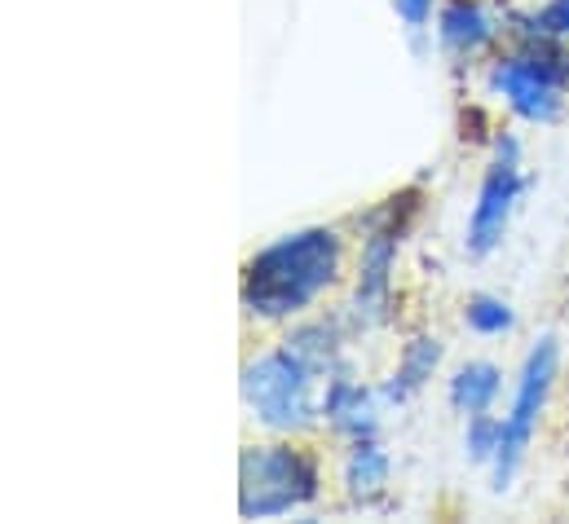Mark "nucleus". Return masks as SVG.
Listing matches in <instances>:
<instances>
[{
	"instance_id": "f257e3e1",
	"label": "nucleus",
	"mask_w": 569,
	"mask_h": 524,
	"mask_svg": "<svg viewBox=\"0 0 569 524\" xmlns=\"http://www.w3.org/2000/svg\"><path fill=\"white\" fill-rule=\"evenodd\" d=\"M345 273V239L331 225H305L257 248L243 278L239 304L252 322H300Z\"/></svg>"
},
{
	"instance_id": "f03ea898",
	"label": "nucleus",
	"mask_w": 569,
	"mask_h": 524,
	"mask_svg": "<svg viewBox=\"0 0 569 524\" xmlns=\"http://www.w3.org/2000/svg\"><path fill=\"white\" fill-rule=\"evenodd\" d=\"M517 49L499 53L486 71V93L521 124H557L569 93V44L548 31H512Z\"/></svg>"
},
{
	"instance_id": "7ed1b4c3",
	"label": "nucleus",
	"mask_w": 569,
	"mask_h": 524,
	"mask_svg": "<svg viewBox=\"0 0 569 524\" xmlns=\"http://www.w3.org/2000/svg\"><path fill=\"white\" fill-rule=\"evenodd\" d=\"M239 396L248 419L274 436H300L322 423V375L287 340L243 362Z\"/></svg>"
},
{
	"instance_id": "20e7f679",
	"label": "nucleus",
	"mask_w": 569,
	"mask_h": 524,
	"mask_svg": "<svg viewBox=\"0 0 569 524\" xmlns=\"http://www.w3.org/2000/svg\"><path fill=\"white\" fill-rule=\"evenodd\" d=\"M322 494L318 458L291 436L243 445L239 454V512L243 521H283L313 507Z\"/></svg>"
},
{
	"instance_id": "39448f33",
	"label": "nucleus",
	"mask_w": 569,
	"mask_h": 524,
	"mask_svg": "<svg viewBox=\"0 0 569 524\" xmlns=\"http://www.w3.org/2000/svg\"><path fill=\"white\" fill-rule=\"evenodd\" d=\"M411 221H416V194H393L362 221V248H358L353 300H349L353 331H380L393 318V273Z\"/></svg>"
},
{
	"instance_id": "423d86ee",
	"label": "nucleus",
	"mask_w": 569,
	"mask_h": 524,
	"mask_svg": "<svg viewBox=\"0 0 569 524\" xmlns=\"http://www.w3.org/2000/svg\"><path fill=\"white\" fill-rule=\"evenodd\" d=\"M557 375H561V349L552 335H543L526 362H521V375H517V389H512V401L503 410V441H499V454L490 463V485L503 494L512 490L535 436H539V423L548 414V401L557 393Z\"/></svg>"
},
{
	"instance_id": "0eeeda50",
	"label": "nucleus",
	"mask_w": 569,
	"mask_h": 524,
	"mask_svg": "<svg viewBox=\"0 0 569 524\" xmlns=\"http://www.w3.org/2000/svg\"><path fill=\"white\" fill-rule=\"evenodd\" d=\"M490 145H495V154L486 163V177L477 185V203H472L468 225H463V252L477 256V261H486L490 252H499V243L508 239V225L517 216L521 190H526L521 141L512 132H499Z\"/></svg>"
},
{
	"instance_id": "6e6552de",
	"label": "nucleus",
	"mask_w": 569,
	"mask_h": 524,
	"mask_svg": "<svg viewBox=\"0 0 569 524\" xmlns=\"http://www.w3.org/2000/svg\"><path fill=\"white\" fill-rule=\"evenodd\" d=\"M499 31H503V22L490 13L486 0H441L437 27H432L437 49L455 62H472V58L490 53Z\"/></svg>"
},
{
	"instance_id": "1a4fd4ad",
	"label": "nucleus",
	"mask_w": 569,
	"mask_h": 524,
	"mask_svg": "<svg viewBox=\"0 0 569 524\" xmlns=\"http://www.w3.org/2000/svg\"><path fill=\"white\" fill-rule=\"evenodd\" d=\"M380 405L385 396L367 389L349 366L336 371L322 384V423L327 432H336L340 441H358V436H380Z\"/></svg>"
},
{
	"instance_id": "9d476101",
	"label": "nucleus",
	"mask_w": 569,
	"mask_h": 524,
	"mask_svg": "<svg viewBox=\"0 0 569 524\" xmlns=\"http://www.w3.org/2000/svg\"><path fill=\"white\" fill-rule=\"evenodd\" d=\"M389 481H393V458H389V450L380 445V436L345 441L340 485H345V498H349L353 507H376V503H385Z\"/></svg>"
},
{
	"instance_id": "9b49d317",
	"label": "nucleus",
	"mask_w": 569,
	"mask_h": 524,
	"mask_svg": "<svg viewBox=\"0 0 569 524\" xmlns=\"http://www.w3.org/2000/svg\"><path fill=\"white\" fill-rule=\"evenodd\" d=\"M437 366H441V340H437V335H416V340L402 349V357H398V366L389 371V380L380 384L385 405H407V401H416V396L425 393L428 380L437 375Z\"/></svg>"
},
{
	"instance_id": "f8f14e48",
	"label": "nucleus",
	"mask_w": 569,
	"mask_h": 524,
	"mask_svg": "<svg viewBox=\"0 0 569 524\" xmlns=\"http://www.w3.org/2000/svg\"><path fill=\"white\" fill-rule=\"evenodd\" d=\"M287 344L322 375V384L336 375V371H345L349 366V357H345V331H340V322H322V318H300L291 331H287Z\"/></svg>"
},
{
	"instance_id": "ddd939ff",
	"label": "nucleus",
	"mask_w": 569,
	"mask_h": 524,
	"mask_svg": "<svg viewBox=\"0 0 569 524\" xmlns=\"http://www.w3.org/2000/svg\"><path fill=\"white\" fill-rule=\"evenodd\" d=\"M446 396H450L455 414H463V419L468 414H486L503 396V371L495 362H486V357H472V362L455 366V375L446 380Z\"/></svg>"
},
{
	"instance_id": "4468645a",
	"label": "nucleus",
	"mask_w": 569,
	"mask_h": 524,
	"mask_svg": "<svg viewBox=\"0 0 569 524\" xmlns=\"http://www.w3.org/2000/svg\"><path fill=\"white\" fill-rule=\"evenodd\" d=\"M463 326L481 340H495V335H508L517 326V313L503 295H468L463 304Z\"/></svg>"
},
{
	"instance_id": "2eb2a0df",
	"label": "nucleus",
	"mask_w": 569,
	"mask_h": 524,
	"mask_svg": "<svg viewBox=\"0 0 569 524\" xmlns=\"http://www.w3.org/2000/svg\"><path fill=\"white\" fill-rule=\"evenodd\" d=\"M499 441H503V419H495L490 410L463 419V458L472 467H490L499 454Z\"/></svg>"
},
{
	"instance_id": "dca6fc26",
	"label": "nucleus",
	"mask_w": 569,
	"mask_h": 524,
	"mask_svg": "<svg viewBox=\"0 0 569 524\" xmlns=\"http://www.w3.org/2000/svg\"><path fill=\"white\" fill-rule=\"evenodd\" d=\"M437 9H441V0H393V13H398V22H402V31H407L416 53H428V36L437 27Z\"/></svg>"
},
{
	"instance_id": "f3484780",
	"label": "nucleus",
	"mask_w": 569,
	"mask_h": 524,
	"mask_svg": "<svg viewBox=\"0 0 569 524\" xmlns=\"http://www.w3.org/2000/svg\"><path fill=\"white\" fill-rule=\"evenodd\" d=\"M512 31H548L569 44V0H543L539 9L512 13Z\"/></svg>"
}]
</instances>
